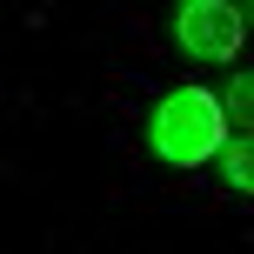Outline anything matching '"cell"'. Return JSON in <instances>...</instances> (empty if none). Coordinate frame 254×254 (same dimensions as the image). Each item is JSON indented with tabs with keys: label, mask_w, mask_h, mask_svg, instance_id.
<instances>
[{
	"label": "cell",
	"mask_w": 254,
	"mask_h": 254,
	"mask_svg": "<svg viewBox=\"0 0 254 254\" xmlns=\"http://www.w3.org/2000/svg\"><path fill=\"white\" fill-rule=\"evenodd\" d=\"M228 147V114H221L214 87H174L154 101L147 114V154L161 167H201Z\"/></svg>",
	"instance_id": "6da1fadb"
},
{
	"label": "cell",
	"mask_w": 254,
	"mask_h": 254,
	"mask_svg": "<svg viewBox=\"0 0 254 254\" xmlns=\"http://www.w3.org/2000/svg\"><path fill=\"white\" fill-rule=\"evenodd\" d=\"M174 40L194 61H241L248 13L234 7V0H181L174 7Z\"/></svg>",
	"instance_id": "7a4b0ae2"
},
{
	"label": "cell",
	"mask_w": 254,
	"mask_h": 254,
	"mask_svg": "<svg viewBox=\"0 0 254 254\" xmlns=\"http://www.w3.org/2000/svg\"><path fill=\"white\" fill-rule=\"evenodd\" d=\"M221 181H228L234 194L254 188V147H248V134H234L228 147H221Z\"/></svg>",
	"instance_id": "3957f363"
},
{
	"label": "cell",
	"mask_w": 254,
	"mask_h": 254,
	"mask_svg": "<svg viewBox=\"0 0 254 254\" xmlns=\"http://www.w3.org/2000/svg\"><path fill=\"white\" fill-rule=\"evenodd\" d=\"M214 101H221V114H228V121H248V101H254V80H248V74H234V80H228V94H214Z\"/></svg>",
	"instance_id": "277c9868"
}]
</instances>
